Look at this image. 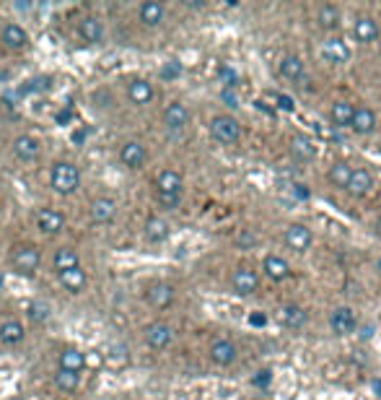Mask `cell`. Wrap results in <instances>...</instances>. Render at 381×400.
Instances as JSON below:
<instances>
[{"mask_svg": "<svg viewBox=\"0 0 381 400\" xmlns=\"http://www.w3.org/2000/svg\"><path fill=\"white\" fill-rule=\"evenodd\" d=\"M50 185L55 193L60 195H73L75 190L81 188V172L73 161H55L50 169Z\"/></svg>", "mask_w": 381, "mask_h": 400, "instance_id": "cell-1", "label": "cell"}, {"mask_svg": "<svg viewBox=\"0 0 381 400\" xmlns=\"http://www.w3.org/2000/svg\"><path fill=\"white\" fill-rule=\"evenodd\" d=\"M39 263H42V255H39V249L34 244H18L11 252V265H13V271L18 276H26V279L37 276Z\"/></svg>", "mask_w": 381, "mask_h": 400, "instance_id": "cell-2", "label": "cell"}, {"mask_svg": "<svg viewBox=\"0 0 381 400\" xmlns=\"http://www.w3.org/2000/svg\"><path fill=\"white\" fill-rule=\"evenodd\" d=\"M208 128H210L213 141H218V144H223V146H233L241 138V125L231 114H216V117L210 120Z\"/></svg>", "mask_w": 381, "mask_h": 400, "instance_id": "cell-3", "label": "cell"}, {"mask_svg": "<svg viewBox=\"0 0 381 400\" xmlns=\"http://www.w3.org/2000/svg\"><path fill=\"white\" fill-rule=\"evenodd\" d=\"M257 288H260V276H257V271L241 265V268H236V271L231 273V291L236 296H252V294H257Z\"/></svg>", "mask_w": 381, "mask_h": 400, "instance_id": "cell-4", "label": "cell"}, {"mask_svg": "<svg viewBox=\"0 0 381 400\" xmlns=\"http://www.w3.org/2000/svg\"><path fill=\"white\" fill-rule=\"evenodd\" d=\"M319 55L321 60L329 63V65H343V63L350 60V47H348V42L340 37H329L321 42L319 47Z\"/></svg>", "mask_w": 381, "mask_h": 400, "instance_id": "cell-5", "label": "cell"}, {"mask_svg": "<svg viewBox=\"0 0 381 400\" xmlns=\"http://www.w3.org/2000/svg\"><path fill=\"white\" fill-rule=\"evenodd\" d=\"M376 188V180L374 174H371V169H366V166H353V174L350 180H348V195L353 198H366L371 195V190Z\"/></svg>", "mask_w": 381, "mask_h": 400, "instance_id": "cell-6", "label": "cell"}, {"mask_svg": "<svg viewBox=\"0 0 381 400\" xmlns=\"http://www.w3.org/2000/svg\"><path fill=\"white\" fill-rule=\"evenodd\" d=\"M329 328H332L335 335H350V333H355V328H358V315H355L353 307L343 304V307H337V310L329 315Z\"/></svg>", "mask_w": 381, "mask_h": 400, "instance_id": "cell-7", "label": "cell"}, {"mask_svg": "<svg viewBox=\"0 0 381 400\" xmlns=\"http://www.w3.org/2000/svg\"><path fill=\"white\" fill-rule=\"evenodd\" d=\"M283 239L293 252H307L314 244V232L307 224H291V227H285Z\"/></svg>", "mask_w": 381, "mask_h": 400, "instance_id": "cell-8", "label": "cell"}, {"mask_svg": "<svg viewBox=\"0 0 381 400\" xmlns=\"http://www.w3.org/2000/svg\"><path fill=\"white\" fill-rule=\"evenodd\" d=\"M208 356H210V362L218 364V367H231V364L236 362V356H239V348L228 338H216L210 343Z\"/></svg>", "mask_w": 381, "mask_h": 400, "instance_id": "cell-9", "label": "cell"}, {"mask_svg": "<svg viewBox=\"0 0 381 400\" xmlns=\"http://www.w3.org/2000/svg\"><path fill=\"white\" fill-rule=\"evenodd\" d=\"M143 338H145V343H148L153 351H164V348L172 346L174 330H172V325H166V323H150L148 328L143 330Z\"/></svg>", "mask_w": 381, "mask_h": 400, "instance_id": "cell-10", "label": "cell"}, {"mask_svg": "<svg viewBox=\"0 0 381 400\" xmlns=\"http://www.w3.org/2000/svg\"><path fill=\"white\" fill-rule=\"evenodd\" d=\"M288 151H291V156L299 164H309V161L316 159V146L314 141L309 136H304V133H296V136H291V141H288Z\"/></svg>", "mask_w": 381, "mask_h": 400, "instance_id": "cell-11", "label": "cell"}, {"mask_svg": "<svg viewBox=\"0 0 381 400\" xmlns=\"http://www.w3.org/2000/svg\"><path fill=\"white\" fill-rule=\"evenodd\" d=\"M277 323L283 325L285 330H301V328L309 323V315L301 304L291 302V304H283V307L277 310Z\"/></svg>", "mask_w": 381, "mask_h": 400, "instance_id": "cell-12", "label": "cell"}, {"mask_svg": "<svg viewBox=\"0 0 381 400\" xmlns=\"http://www.w3.org/2000/svg\"><path fill=\"white\" fill-rule=\"evenodd\" d=\"M348 128H350L355 136H371L376 130V112L371 107H355Z\"/></svg>", "mask_w": 381, "mask_h": 400, "instance_id": "cell-13", "label": "cell"}, {"mask_svg": "<svg viewBox=\"0 0 381 400\" xmlns=\"http://www.w3.org/2000/svg\"><path fill=\"white\" fill-rule=\"evenodd\" d=\"M145 302L153 307V310H166L174 304V288L164 281H156L145 288Z\"/></svg>", "mask_w": 381, "mask_h": 400, "instance_id": "cell-14", "label": "cell"}, {"mask_svg": "<svg viewBox=\"0 0 381 400\" xmlns=\"http://www.w3.org/2000/svg\"><path fill=\"white\" fill-rule=\"evenodd\" d=\"M304 73H307V68H304V60H301L299 55L288 53V55H283V58L277 60V76L285 78V81L296 83V81H301V78H304Z\"/></svg>", "mask_w": 381, "mask_h": 400, "instance_id": "cell-15", "label": "cell"}, {"mask_svg": "<svg viewBox=\"0 0 381 400\" xmlns=\"http://www.w3.org/2000/svg\"><path fill=\"white\" fill-rule=\"evenodd\" d=\"M37 229L47 237L60 234L62 229H65V216H62L60 211H55V208H45V211H39V216H37Z\"/></svg>", "mask_w": 381, "mask_h": 400, "instance_id": "cell-16", "label": "cell"}, {"mask_svg": "<svg viewBox=\"0 0 381 400\" xmlns=\"http://www.w3.org/2000/svg\"><path fill=\"white\" fill-rule=\"evenodd\" d=\"M353 37L358 39L360 45H371L379 39V23H376L374 16H358L353 21Z\"/></svg>", "mask_w": 381, "mask_h": 400, "instance_id": "cell-17", "label": "cell"}, {"mask_svg": "<svg viewBox=\"0 0 381 400\" xmlns=\"http://www.w3.org/2000/svg\"><path fill=\"white\" fill-rule=\"evenodd\" d=\"M164 125L166 130H174V133H180L189 125V109L182 102H172V104L164 109Z\"/></svg>", "mask_w": 381, "mask_h": 400, "instance_id": "cell-18", "label": "cell"}, {"mask_svg": "<svg viewBox=\"0 0 381 400\" xmlns=\"http://www.w3.org/2000/svg\"><path fill=\"white\" fill-rule=\"evenodd\" d=\"M145 159H148V153H145V146L143 144H138V141H127V144H122L120 161L127 166V169H140V166L145 164Z\"/></svg>", "mask_w": 381, "mask_h": 400, "instance_id": "cell-19", "label": "cell"}, {"mask_svg": "<svg viewBox=\"0 0 381 400\" xmlns=\"http://www.w3.org/2000/svg\"><path fill=\"white\" fill-rule=\"evenodd\" d=\"M0 42L8 47V50H23L29 45V31L18 26V23H6L3 31H0Z\"/></svg>", "mask_w": 381, "mask_h": 400, "instance_id": "cell-20", "label": "cell"}, {"mask_svg": "<svg viewBox=\"0 0 381 400\" xmlns=\"http://www.w3.org/2000/svg\"><path fill=\"white\" fill-rule=\"evenodd\" d=\"M164 16H166V6L164 3H156V0H145V3H140V8H138V18H140V23L148 26V29L158 26V23L164 21Z\"/></svg>", "mask_w": 381, "mask_h": 400, "instance_id": "cell-21", "label": "cell"}, {"mask_svg": "<svg viewBox=\"0 0 381 400\" xmlns=\"http://www.w3.org/2000/svg\"><path fill=\"white\" fill-rule=\"evenodd\" d=\"M114 216H117V203H114L112 198H96L91 203V219H94V224L106 227V224L114 221Z\"/></svg>", "mask_w": 381, "mask_h": 400, "instance_id": "cell-22", "label": "cell"}, {"mask_svg": "<svg viewBox=\"0 0 381 400\" xmlns=\"http://www.w3.org/2000/svg\"><path fill=\"white\" fill-rule=\"evenodd\" d=\"M127 99H130L135 107L150 104V102H153V86H150L148 81H143V78H135V81H130V86H127Z\"/></svg>", "mask_w": 381, "mask_h": 400, "instance_id": "cell-23", "label": "cell"}, {"mask_svg": "<svg viewBox=\"0 0 381 400\" xmlns=\"http://www.w3.org/2000/svg\"><path fill=\"white\" fill-rule=\"evenodd\" d=\"M143 234H145V239H148V242H153V244H161V242L169 239L172 229H169V221H166V219H161V216H150V219L145 221Z\"/></svg>", "mask_w": 381, "mask_h": 400, "instance_id": "cell-24", "label": "cell"}, {"mask_svg": "<svg viewBox=\"0 0 381 400\" xmlns=\"http://www.w3.org/2000/svg\"><path fill=\"white\" fill-rule=\"evenodd\" d=\"M156 193H164V195H182V174L174 172V169L158 172Z\"/></svg>", "mask_w": 381, "mask_h": 400, "instance_id": "cell-25", "label": "cell"}, {"mask_svg": "<svg viewBox=\"0 0 381 400\" xmlns=\"http://www.w3.org/2000/svg\"><path fill=\"white\" fill-rule=\"evenodd\" d=\"M57 364H60V369L81 374V369L86 367V356H83L75 346H65L60 351V356H57Z\"/></svg>", "mask_w": 381, "mask_h": 400, "instance_id": "cell-26", "label": "cell"}, {"mask_svg": "<svg viewBox=\"0 0 381 400\" xmlns=\"http://www.w3.org/2000/svg\"><path fill=\"white\" fill-rule=\"evenodd\" d=\"M316 23H319V29H324V31L340 29V23H343V13H340V8L332 6V3L319 6V11H316Z\"/></svg>", "mask_w": 381, "mask_h": 400, "instance_id": "cell-27", "label": "cell"}, {"mask_svg": "<svg viewBox=\"0 0 381 400\" xmlns=\"http://www.w3.org/2000/svg\"><path fill=\"white\" fill-rule=\"evenodd\" d=\"M26 338V330L18 320H3L0 323V343L3 346H18Z\"/></svg>", "mask_w": 381, "mask_h": 400, "instance_id": "cell-28", "label": "cell"}, {"mask_svg": "<svg viewBox=\"0 0 381 400\" xmlns=\"http://www.w3.org/2000/svg\"><path fill=\"white\" fill-rule=\"evenodd\" d=\"M13 153L18 161H34L39 156V141L34 136H18L13 141Z\"/></svg>", "mask_w": 381, "mask_h": 400, "instance_id": "cell-29", "label": "cell"}, {"mask_svg": "<svg viewBox=\"0 0 381 400\" xmlns=\"http://www.w3.org/2000/svg\"><path fill=\"white\" fill-rule=\"evenodd\" d=\"M262 271H265V276L272 281H285L288 279V273H291V265H288V260H283L280 255H267L265 257V263H262Z\"/></svg>", "mask_w": 381, "mask_h": 400, "instance_id": "cell-30", "label": "cell"}, {"mask_svg": "<svg viewBox=\"0 0 381 400\" xmlns=\"http://www.w3.org/2000/svg\"><path fill=\"white\" fill-rule=\"evenodd\" d=\"M78 34H81L86 42H91V45H99V42L104 39V26H101V21H99L96 16H86V18H81V23H78Z\"/></svg>", "mask_w": 381, "mask_h": 400, "instance_id": "cell-31", "label": "cell"}, {"mask_svg": "<svg viewBox=\"0 0 381 400\" xmlns=\"http://www.w3.org/2000/svg\"><path fill=\"white\" fill-rule=\"evenodd\" d=\"M60 276V283L70 291V294H78V291H83L86 288V283H89V276H86V271H83L81 265L78 268H70V271H62L57 273Z\"/></svg>", "mask_w": 381, "mask_h": 400, "instance_id": "cell-32", "label": "cell"}, {"mask_svg": "<svg viewBox=\"0 0 381 400\" xmlns=\"http://www.w3.org/2000/svg\"><path fill=\"white\" fill-rule=\"evenodd\" d=\"M53 265L57 273L70 271V268H78V265H81V257H78V252H75L73 247H60V249H55Z\"/></svg>", "mask_w": 381, "mask_h": 400, "instance_id": "cell-33", "label": "cell"}, {"mask_svg": "<svg viewBox=\"0 0 381 400\" xmlns=\"http://www.w3.org/2000/svg\"><path fill=\"white\" fill-rule=\"evenodd\" d=\"M353 109H355V104H350V102L340 99V102H335V104H332V109H329V117H332V122H335L337 128H348V125H350V117H353Z\"/></svg>", "mask_w": 381, "mask_h": 400, "instance_id": "cell-34", "label": "cell"}, {"mask_svg": "<svg viewBox=\"0 0 381 400\" xmlns=\"http://www.w3.org/2000/svg\"><path fill=\"white\" fill-rule=\"evenodd\" d=\"M350 174H353V166L348 164V161H335V164L329 166L327 177H329V182H332L335 188L345 190V188H348V180H350Z\"/></svg>", "mask_w": 381, "mask_h": 400, "instance_id": "cell-35", "label": "cell"}, {"mask_svg": "<svg viewBox=\"0 0 381 400\" xmlns=\"http://www.w3.org/2000/svg\"><path fill=\"white\" fill-rule=\"evenodd\" d=\"M55 387L60 390V393H75L78 385H81V374H73V372H65V369H57L55 372Z\"/></svg>", "mask_w": 381, "mask_h": 400, "instance_id": "cell-36", "label": "cell"}, {"mask_svg": "<svg viewBox=\"0 0 381 400\" xmlns=\"http://www.w3.org/2000/svg\"><path fill=\"white\" fill-rule=\"evenodd\" d=\"M26 318L37 325L47 323V320H50V307H47L45 302H29L26 304Z\"/></svg>", "mask_w": 381, "mask_h": 400, "instance_id": "cell-37", "label": "cell"}, {"mask_svg": "<svg viewBox=\"0 0 381 400\" xmlns=\"http://www.w3.org/2000/svg\"><path fill=\"white\" fill-rule=\"evenodd\" d=\"M218 81L223 83V89L233 91L236 86H239V73H236L231 65H221V68H218Z\"/></svg>", "mask_w": 381, "mask_h": 400, "instance_id": "cell-38", "label": "cell"}, {"mask_svg": "<svg viewBox=\"0 0 381 400\" xmlns=\"http://www.w3.org/2000/svg\"><path fill=\"white\" fill-rule=\"evenodd\" d=\"M182 76V63L172 60V63H166L164 68H161V78L164 81H174V78H180Z\"/></svg>", "mask_w": 381, "mask_h": 400, "instance_id": "cell-39", "label": "cell"}, {"mask_svg": "<svg viewBox=\"0 0 381 400\" xmlns=\"http://www.w3.org/2000/svg\"><path fill=\"white\" fill-rule=\"evenodd\" d=\"M156 200H158V205H161V208H169V211H172V208H177V205H180L182 195H164V193H156Z\"/></svg>", "mask_w": 381, "mask_h": 400, "instance_id": "cell-40", "label": "cell"}, {"mask_svg": "<svg viewBox=\"0 0 381 400\" xmlns=\"http://www.w3.org/2000/svg\"><path fill=\"white\" fill-rule=\"evenodd\" d=\"M221 99H223V102H228V107H239V97H236V91H231V89L221 91Z\"/></svg>", "mask_w": 381, "mask_h": 400, "instance_id": "cell-41", "label": "cell"}, {"mask_svg": "<svg viewBox=\"0 0 381 400\" xmlns=\"http://www.w3.org/2000/svg\"><path fill=\"white\" fill-rule=\"evenodd\" d=\"M257 374H260V377H254V385H267V382H270V372L265 369V372H257Z\"/></svg>", "mask_w": 381, "mask_h": 400, "instance_id": "cell-42", "label": "cell"}, {"mask_svg": "<svg viewBox=\"0 0 381 400\" xmlns=\"http://www.w3.org/2000/svg\"><path fill=\"white\" fill-rule=\"evenodd\" d=\"M241 244V247H247V244H252L254 242V234H249V232H244V234H239V239H236Z\"/></svg>", "mask_w": 381, "mask_h": 400, "instance_id": "cell-43", "label": "cell"}, {"mask_svg": "<svg viewBox=\"0 0 381 400\" xmlns=\"http://www.w3.org/2000/svg\"><path fill=\"white\" fill-rule=\"evenodd\" d=\"M293 188H296V198H304V200H307V198H309L307 185H293Z\"/></svg>", "mask_w": 381, "mask_h": 400, "instance_id": "cell-44", "label": "cell"}, {"mask_svg": "<svg viewBox=\"0 0 381 400\" xmlns=\"http://www.w3.org/2000/svg\"><path fill=\"white\" fill-rule=\"evenodd\" d=\"M265 323H267L265 315H252V325H265Z\"/></svg>", "mask_w": 381, "mask_h": 400, "instance_id": "cell-45", "label": "cell"}, {"mask_svg": "<svg viewBox=\"0 0 381 400\" xmlns=\"http://www.w3.org/2000/svg\"><path fill=\"white\" fill-rule=\"evenodd\" d=\"M277 102H280V107H285V109H293V102L288 97H280Z\"/></svg>", "mask_w": 381, "mask_h": 400, "instance_id": "cell-46", "label": "cell"}, {"mask_svg": "<svg viewBox=\"0 0 381 400\" xmlns=\"http://www.w3.org/2000/svg\"><path fill=\"white\" fill-rule=\"evenodd\" d=\"M360 335H363V338H371V335H374V328H371V325H368V328H363V333H360Z\"/></svg>", "mask_w": 381, "mask_h": 400, "instance_id": "cell-47", "label": "cell"}, {"mask_svg": "<svg viewBox=\"0 0 381 400\" xmlns=\"http://www.w3.org/2000/svg\"><path fill=\"white\" fill-rule=\"evenodd\" d=\"M374 232H376V237H379V239H381V216H379V219H376V224H374Z\"/></svg>", "mask_w": 381, "mask_h": 400, "instance_id": "cell-48", "label": "cell"}, {"mask_svg": "<svg viewBox=\"0 0 381 400\" xmlns=\"http://www.w3.org/2000/svg\"><path fill=\"white\" fill-rule=\"evenodd\" d=\"M70 120V112H60L57 114V122H67Z\"/></svg>", "mask_w": 381, "mask_h": 400, "instance_id": "cell-49", "label": "cell"}, {"mask_svg": "<svg viewBox=\"0 0 381 400\" xmlns=\"http://www.w3.org/2000/svg\"><path fill=\"white\" fill-rule=\"evenodd\" d=\"M374 393L381 398V379H376V382H374Z\"/></svg>", "mask_w": 381, "mask_h": 400, "instance_id": "cell-50", "label": "cell"}, {"mask_svg": "<svg viewBox=\"0 0 381 400\" xmlns=\"http://www.w3.org/2000/svg\"><path fill=\"white\" fill-rule=\"evenodd\" d=\"M83 138H86V133H83V130H78V133L73 136V141H83Z\"/></svg>", "mask_w": 381, "mask_h": 400, "instance_id": "cell-51", "label": "cell"}, {"mask_svg": "<svg viewBox=\"0 0 381 400\" xmlns=\"http://www.w3.org/2000/svg\"><path fill=\"white\" fill-rule=\"evenodd\" d=\"M3 283H6V276H3V271H0V288H3Z\"/></svg>", "mask_w": 381, "mask_h": 400, "instance_id": "cell-52", "label": "cell"}, {"mask_svg": "<svg viewBox=\"0 0 381 400\" xmlns=\"http://www.w3.org/2000/svg\"><path fill=\"white\" fill-rule=\"evenodd\" d=\"M376 271H379V276H381V257L376 260Z\"/></svg>", "mask_w": 381, "mask_h": 400, "instance_id": "cell-53", "label": "cell"}]
</instances>
